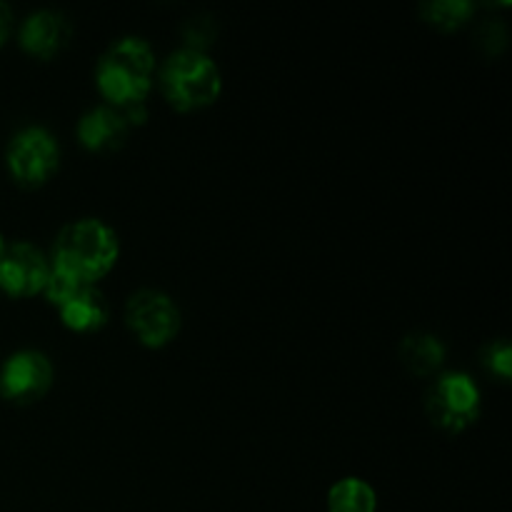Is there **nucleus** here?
I'll list each match as a JSON object with an SVG mask.
<instances>
[{
  "mask_svg": "<svg viewBox=\"0 0 512 512\" xmlns=\"http://www.w3.org/2000/svg\"><path fill=\"white\" fill-rule=\"evenodd\" d=\"M118 258V238L105 223L93 218L78 220L60 230L53 250V270L80 283L103 278Z\"/></svg>",
  "mask_w": 512,
  "mask_h": 512,
  "instance_id": "obj_1",
  "label": "nucleus"
},
{
  "mask_svg": "<svg viewBox=\"0 0 512 512\" xmlns=\"http://www.w3.org/2000/svg\"><path fill=\"white\" fill-rule=\"evenodd\" d=\"M153 48L143 38H120L100 58L95 80L115 108L143 105L153 80Z\"/></svg>",
  "mask_w": 512,
  "mask_h": 512,
  "instance_id": "obj_2",
  "label": "nucleus"
},
{
  "mask_svg": "<svg viewBox=\"0 0 512 512\" xmlns=\"http://www.w3.org/2000/svg\"><path fill=\"white\" fill-rule=\"evenodd\" d=\"M125 318H128L130 330L138 335L140 343L150 345V348H160L168 340H173L180 328L178 305L165 293L150 288L138 290L128 300Z\"/></svg>",
  "mask_w": 512,
  "mask_h": 512,
  "instance_id": "obj_7",
  "label": "nucleus"
},
{
  "mask_svg": "<svg viewBox=\"0 0 512 512\" xmlns=\"http://www.w3.org/2000/svg\"><path fill=\"white\" fill-rule=\"evenodd\" d=\"M428 415L438 428L460 433L480 415V390L465 373H448L428 393Z\"/></svg>",
  "mask_w": 512,
  "mask_h": 512,
  "instance_id": "obj_5",
  "label": "nucleus"
},
{
  "mask_svg": "<svg viewBox=\"0 0 512 512\" xmlns=\"http://www.w3.org/2000/svg\"><path fill=\"white\" fill-rule=\"evenodd\" d=\"M53 383V365L38 350H20L0 368V395L8 400H35Z\"/></svg>",
  "mask_w": 512,
  "mask_h": 512,
  "instance_id": "obj_9",
  "label": "nucleus"
},
{
  "mask_svg": "<svg viewBox=\"0 0 512 512\" xmlns=\"http://www.w3.org/2000/svg\"><path fill=\"white\" fill-rule=\"evenodd\" d=\"M50 278V263L35 245L13 243L0 255V288L15 298L35 295Z\"/></svg>",
  "mask_w": 512,
  "mask_h": 512,
  "instance_id": "obj_8",
  "label": "nucleus"
},
{
  "mask_svg": "<svg viewBox=\"0 0 512 512\" xmlns=\"http://www.w3.org/2000/svg\"><path fill=\"white\" fill-rule=\"evenodd\" d=\"M128 118L123 110L115 105H100V108L88 110L78 123V138L88 150H115L123 145L128 135Z\"/></svg>",
  "mask_w": 512,
  "mask_h": 512,
  "instance_id": "obj_10",
  "label": "nucleus"
},
{
  "mask_svg": "<svg viewBox=\"0 0 512 512\" xmlns=\"http://www.w3.org/2000/svg\"><path fill=\"white\" fill-rule=\"evenodd\" d=\"M400 360L415 375H430L443 365L445 345L443 340L430 333H413L400 345Z\"/></svg>",
  "mask_w": 512,
  "mask_h": 512,
  "instance_id": "obj_12",
  "label": "nucleus"
},
{
  "mask_svg": "<svg viewBox=\"0 0 512 512\" xmlns=\"http://www.w3.org/2000/svg\"><path fill=\"white\" fill-rule=\"evenodd\" d=\"M60 148L45 128H23L8 145V168L23 185H40L55 173Z\"/></svg>",
  "mask_w": 512,
  "mask_h": 512,
  "instance_id": "obj_6",
  "label": "nucleus"
},
{
  "mask_svg": "<svg viewBox=\"0 0 512 512\" xmlns=\"http://www.w3.org/2000/svg\"><path fill=\"white\" fill-rule=\"evenodd\" d=\"M165 98L178 110H198L220 95V70L210 55L195 48H180L168 55L163 65Z\"/></svg>",
  "mask_w": 512,
  "mask_h": 512,
  "instance_id": "obj_3",
  "label": "nucleus"
},
{
  "mask_svg": "<svg viewBox=\"0 0 512 512\" xmlns=\"http://www.w3.org/2000/svg\"><path fill=\"white\" fill-rule=\"evenodd\" d=\"M43 293L48 295L50 303L58 305L60 318L70 330L90 333V330L103 328L108 320V303L95 285L80 283V280L50 268V278Z\"/></svg>",
  "mask_w": 512,
  "mask_h": 512,
  "instance_id": "obj_4",
  "label": "nucleus"
},
{
  "mask_svg": "<svg viewBox=\"0 0 512 512\" xmlns=\"http://www.w3.org/2000/svg\"><path fill=\"white\" fill-rule=\"evenodd\" d=\"M378 498L365 480L345 478L328 493V512H375Z\"/></svg>",
  "mask_w": 512,
  "mask_h": 512,
  "instance_id": "obj_13",
  "label": "nucleus"
},
{
  "mask_svg": "<svg viewBox=\"0 0 512 512\" xmlns=\"http://www.w3.org/2000/svg\"><path fill=\"white\" fill-rule=\"evenodd\" d=\"M473 10V3H468V0H430L420 8V13L435 28L455 30L468 23Z\"/></svg>",
  "mask_w": 512,
  "mask_h": 512,
  "instance_id": "obj_14",
  "label": "nucleus"
},
{
  "mask_svg": "<svg viewBox=\"0 0 512 512\" xmlns=\"http://www.w3.org/2000/svg\"><path fill=\"white\" fill-rule=\"evenodd\" d=\"M10 23H13V13H10L8 5L0 3V43H3V40L8 38Z\"/></svg>",
  "mask_w": 512,
  "mask_h": 512,
  "instance_id": "obj_16",
  "label": "nucleus"
},
{
  "mask_svg": "<svg viewBox=\"0 0 512 512\" xmlns=\"http://www.w3.org/2000/svg\"><path fill=\"white\" fill-rule=\"evenodd\" d=\"M70 38V23L58 10H38L20 28V45L38 58L58 53Z\"/></svg>",
  "mask_w": 512,
  "mask_h": 512,
  "instance_id": "obj_11",
  "label": "nucleus"
},
{
  "mask_svg": "<svg viewBox=\"0 0 512 512\" xmlns=\"http://www.w3.org/2000/svg\"><path fill=\"white\" fill-rule=\"evenodd\" d=\"M3 250H5V245H3V238H0V255H3Z\"/></svg>",
  "mask_w": 512,
  "mask_h": 512,
  "instance_id": "obj_17",
  "label": "nucleus"
},
{
  "mask_svg": "<svg viewBox=\"0 0 512 512\" xmlns=\"http://www.w3.org/2000/svg\"><path fill=\"white\" fill-rule=\"evenodd\" d=\"M485 363H488V368L493 370L495 375L508 380L512 373V348L508 340H498V343L490 345L488 353H485Z\"/></svg>",
  "mask_w": 512,
  "mask_h": 512,
  "instance_id": "obj_15",
  "label": "nucleus"
}]
</instances>
